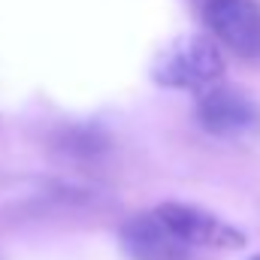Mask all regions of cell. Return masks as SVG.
<instances>
[{"instance_id":"cell-4","label":"cell","mask_w":260,"mask_h":260,"mask_svg":"<svg viewBox=\"0 0 260 260\" xmlns=\"http://www.w3.org/2000/svg\"><path fill=\"white\" fill-rule=\"evenodd\" d=\"M194 115L197 124L212 136H239L257 124V106L245 94L221 85L200 91Z\"/></svg>"},{"instance_id":"cell-1","label":"cell","mask_w":260,"mask_h":260,"mask_svg":"<svg viewBox=\"0 0 260 260\" xmlns=\"http://www.w3.org/2000/svg\"><path fill=\"white\" fill-rule=\"evenodd\" d=\"M224 55L221 49L203 37L188 34L167 46V52L154 64V82L164 88H182V91H206L224 76Z\"/></svg>"},{"instance_id":"cell-2","label":"cell","mask_w":260,"mask_h":260,"mask_svg":"<svg viewBox=\"0 0 260 260\" xmlns=\"http://www.w3.org/2000/svg\"><path fill=\"white\" fill-rule=\"evenodd\" d=\"M154 215L167 224V230L185 242L188 248H224V251H233V248H242L245 245V233L233 224H227L224 218L191 206V203H160L154 209Z\"/></svg>"},{"instance_id":"cell-3","label":"cell","mask_w":260,"mask_h":260,"mask_svg":"<svg viewBox=\"0 0 260 260\" xmlns=\"http://www.w3.org/2000/svg\"><path fill=\"white\" fill-rule=\"evenodd\" d=\"M203 18L230 52L245 61H260L257 0H203Z\"/></svg>"},{"instance_id":"cell-6","label":"cell","mask_w":260,"mask_h":260,"mask_svg":"<svg viewBox=\"0 0 260 260\" xmlns=\"http://www.w3.org/2000/svg\"><path fill=\"white\" fill-rule=\"evenodd\" d=\"M248 260H260V254H254V257H248Z\"/></svg>"},{"instance_id":"cell-5","label":"cell","mask_w":260,"mask_h":260,"mask_svg":"<svg viewBox=\"0 0 260 260\" xmlns=\"http://www.w3.org/2000/svg\"><path fill=\"white\" fill-rule=\"evenodd\" d=\"M121 251L130 260H191V248L179 242L154 212H142L121 227Z\"/></svg>"}]
</instances>
